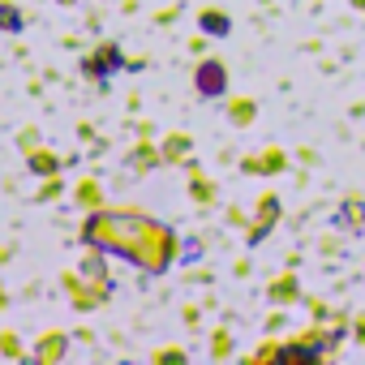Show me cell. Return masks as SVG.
Segmentation results:
<instances>
[{
  "mask_svg": "<svg viewBox=\"0 0 365 365\" xmlns=\"http://www.w3.org/2000/svg\"><path fill=\"white\" fill-rule=\"evenodd\" d=\"M198 91H202V95H224V91H228V73H224L215 61H207V65L198 69Z\"/></svg>",
  "mask_w": 365,
  "mask_h": 365,
  "instance_id": "obj_1",
  "label": "cell"
},
{
  "mask_svg": "<svg viewBox=\"0 0 365 365\" xmlns=\"http://www.w3.org/2000/svg\"><path fill=\"white\" fill-rule=\"evenodd\" d=\"M224 22H228V18H224V14H202V31H207V26H211V31H215V35H224V31H228V26H224Z\"/></svg>",
  "mask_w": 365,
  "mask_h": 365,
  "instance_id": "obj_2",
  "label": "cell"
}]
</instances>
